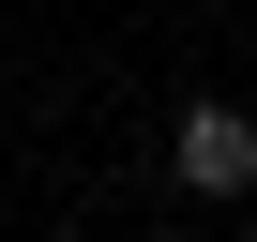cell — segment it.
Masks as SVG:
<instances>
[{
	"instance_id": "cell-1",
	"label": "cell",
	"mask_w": 257,
	"mask_h": 242,
	"mask_svg": "<svg viewBox=\"0 0 257 242\" xmlns=\"http://www.w3.org/2000/svg\"><path fill=\"white\" fill-rule=\"evenodd\" d=\"M167 182H182V197H257V121H242L227 91H197V106L167 121Z\"/></svg>"
}]
</instances>
